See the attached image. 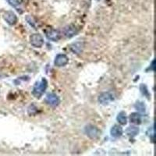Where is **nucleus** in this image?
I'll list each match as a JSON object with an SVG mask.
<instances>
[{"mask_svg": "<svg viewBox=\"0 0 156 156\" xmlns=\"http://www.w3.org/2000/svg\"><path fill=\"white\" fill-rule=\"evenodd\" d=\"M115 99L114 95L112 92H103L98 97V101L101 105H108Z\"/></svg>", "mask_w": 156, "mask_h": 156, "instance_id": "nucleus-6", "label": "nucleus"}, {"mask_svg": "<svg viewBox=\"0 0 156 156\" xmlns=\"http://www.w3.org/2000/svg\"><path fill=\"white\" fill-rule=\"evenodd\" d=\"M130 121L133 124L139 125L141 123V116L139 112H133L130 114Z\"/></svg>", "mask_w": 156, "mask_h": 156, "instance_id": "nucleus-12", "label": "nucleus"}, {"mask_svg": "<svg viewBox=\"0 0 156 156\" xmlns=\"http://www.w3.org/2000/svg\"><path fill=\"white\" fill-rule=\"evenodd\" d=\"M8 2L10 6L16 9V10L19 12V10H21V5L23 3L22 0H8Z\"/></svg>", "mask_w": 156, "mask_h": 156, "instance_id": "nucleus-15", "label": "nucleus"}, {"mask_svg": "<svg viewBox=\"0 0 156 156\" xmlns=\"http://www.w3.org/2000/svg\"><path fill=\"white\" fill-rule=\"evenodd\" d=\"M69 63V58L65 54H59L57 55L55 59V65L58 67H64Z\"/></svg>", "mask_w": 156, "mask_h": 156, "instance_id": "nucleus-9", "label": "nucleus"}, {"mask_svg": "<svg viewBox=\"0 0 156 156\" xmlns=\"http://www.w3.org/2000/svg\"><path fill=\"white\" fill-rule=\"evenodd\" d=\"M134 107H135V109H136L139 112H145V111H146L145 105H144L143 102H141V101H138V102L135 104Z\"/></svg>", "mask_w": 156, "mask_h": 156, "instance_id": "nucleus-16", "label": "nucleus"}, {"mask_svg": "<svg viewBox=\"0 0 156 156\" xmlns=\"http://www.w3.org/2000/svg\"><path fill=\"white\" fill-rule=\"evenodd\" d=\"M84 48V44L81 41H77V42L73 43L72 45L69 46L70 50L73 52L74 54H81L83 52V49Z\"/></svg>", "mask_w": 156, "mask_h": 156, "instance_id": "nucleus-10", "label": "nucleus"}, {"mask_svg": "<svg viewBox=\"0 0 156 156\" xmlns=\"http://www.w3.org/2000/svg\"><path fill=\"white\" fill-rule=\"evenodd\" d=\"M45 103L49 106L52 107H56L60 103V99L59 96L55 95V93H49L45 97Z\"/></svg>", "mask_w": 156, "mask_h": 156, "instance_id": "nucleus-3", "label": "nucleus"}, {"mask_svg": "<svg viewBox=\"0 0 156 156\" xmlns=\"http://www.w3.org/2000/svg\"><path fill=\"white\" fill-rule=\"evenodd\" d=\"M30 42L35 48H41L44 45V39L40 34H34L30 36Z\"/></svg>", "mask_w": 156, "mask_h": 156, "instance_id": "nucleus-5", "label": "nucleus"}, {"mask_svg": "<svg viewBox=\"0 0 156 156\" xmlns=\"http://www.w3.org/2000/svg\"><path fill=\"white\" fill-rule=\"evenodd\" d=\"M123 130L121 126H120L119 125H114L110 130L111 136L115 138H120L123 135Z\"/></svg>", "mask_w": 156, "mask_h": 156, "instance_id": "nucleus-11", "label": "nucleus"}, {"mask_svg": "<svg viewBox=\"0 0 156 156\" xmlns=\"http://www.w3.org/2000/svg\"><path fill=\"white\" fill-rule=\"evenodd\" d=\"M63 35L67 38H71L78 33V28L74 24H69L66 26L63 30Z\"/></svg>", "mask_w": 156, "mask_h": 156, "instance_id": "nucleus-4", "label": "nucleus"}, {"mask_svg": "<svg viewBox=\"0 0 156 156\" xmlns=\"http://www.w3.org/2000/svg\"><path fill=\"white\" fill-rule=\"evenodd\" d=\"M84 132H85L86 135L91 139H96L98 138L100 134V131L98 129V127H96L94 125H91V124H89V125L85 126Z\"/></svg>", "mask_w": 156, "mask_h": 156, "instance_id": "nucleus-2", "label": "nucleus"}, {"mask_svg": "<svg viewBox=\"0 0 156 156\" xmlns=\"http://www.w3.org/2000/svg\"><path fill=\"white\" fill-rule=\"evenodd\" d=\"M116 120L119 122V123H120L121 125H125L127 123V118H126V113L124 112H120V113L118 114Z\"/></svg>", "mask_w": 156, "mask_h": 156, "instance_id": "nucleus-14", "label": "nucleus"}, {"mask_svg": "<svg viewBox=\"0 0 156 156\" xmlns=\"http://www.w3.org/2000/svg\"><path fill=\"white\" fill-rule=\"evenodd\" d=\"M140 91H141V93L144 95L146 96L147 98H149V92H148L146 85H144V84H141L140 85Z\"/></svg>", "mask_w": 156, "mask_h": 156, "instance_id": "nucleus-17", "label": "nucleus"}, {"mask_svg": "<svg viewBox=\"0 0 156 156\" xmlns=\"http://www.w3.org/2000/svg\"><path fill=\"white\" fill-rule=\"evenodd\" d=\"M3 19L9 25H15L17 23V16L12 11H6L3 14Z\"/></svg>", "mask_w": 156, "mask_h": 156, "instance_id": "nucleus-7", "label": "nucleus"}, {"mask_svg": "<svg viewBox=\"0 0 156 156\" xmlns=\"http://www.w3.org/2000/svg\"><path fill=\"white\" fill-rule=\"evenodd\" d=\"M47 38L52 41H58L61 38V34L56 29H49L45 32Z\"/></svg>", "mask_w": 156, "mask_h": 156, "instance_id": "nucleus-8", "label": "nucleus"}, {"mask_svg": "<svg viewBox=\"0 0 156 156\" xmlns=\"http://www.w3.org/2000/svg\"><path fill=\"white\" fill-rule=\"evenodd\" d=\"M48 87V82L46 79L42 78L40 81L37 82L35 85L34 86L32 91V95L37 98H40L43 95V94L45 93V91Z\"/></svg>", "mask_w": 156, "mask_h": 156, "instance_id": "nucleus-1", "label": "nucleus"}, {"mask_svg": "<svg viewBox=\"0 0 156 156\" xmlns=\"http://www.w3.org/2000/svg\"><path fill=\"white\" fill-rule=\"evenodd\" d=\"M139 134V128L135 126H131L126 129V134L130 138H134Z\"/></svg>", "mask_w": 156, "mask_h": 156, "instance_id": "nucleus-13", "label": "nucleus"}]
</instances>
